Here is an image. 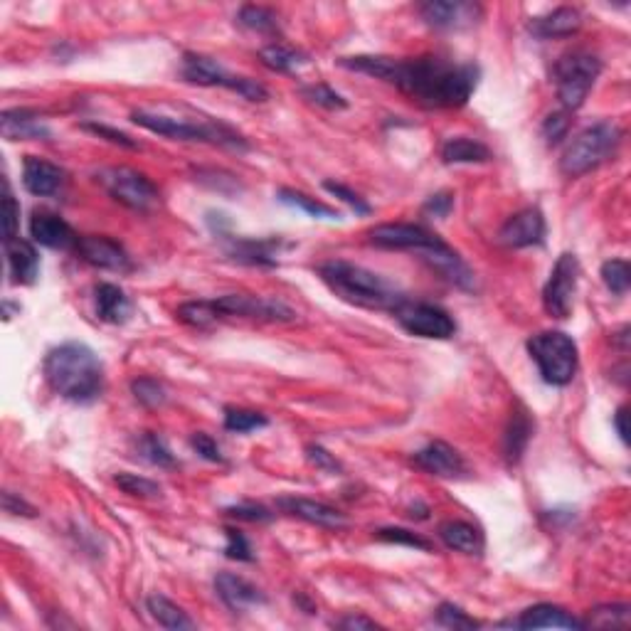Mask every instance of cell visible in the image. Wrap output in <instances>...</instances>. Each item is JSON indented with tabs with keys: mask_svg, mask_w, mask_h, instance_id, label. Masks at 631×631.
Returning <instances> with one entry per match:
<instances>
[{
	"mask_svg": "<svg viewBox=\"0 0 631 631\" xmlns=\"http://www.w3.org/2000/svg\"><path fill=\"white\" fill-rule=\"evenodd\" d=\"M392 316L397 318L402 328L412 336L432 338V341H447L456 333L454 318L442 306L424 304V301H402Z\"/></svg>",
	"mask_w": 631,
	"mask_h": 631,
	"instance_id": "obj_10",
	"label": "cell"
},
{
	"mask_svg": "<svg viewBox=\"0 0 631 631\" xmlns=\"http://www.w3.org/2000/svg\"><path fill=\"white\" fill-rule=\"evenodd\" d=\"M279 511L289 513V516L301 518L306 523H314L321 528H343L346 526V516L336 511L333 506L321 501H311V498H296V496H281L277 501Z\"/></svg>",
	"mask_w": 631,
	"mask_h": 631,
	"instance_id": "obj_19",
	"label": "cell"
},
{
	"mask_svg": "<svg viewBox=\"0 0 631 631\" xmlns=\"http://www.w3.org/2000/svg\"><path fill=\"white\" fill-rule=\"evenodd\" d=\"M599 74H602V60L595 52L572 50L562 55L555 65V87H558L560 104L567 111L580 109L590 97Z\"/></svg>",
	"mask_w": 631,
	"mask_h": 631,
	"instance_id": "obj_7",
	"label": "cell"
},
{
	"mask_svg": "<svg viewBox=\"0 0 631 631\" xmlns=\"http://www.w3.org/2000/svg\"><path fill=\"white\" fill-rule=\"evenodd\" d=\"M215 301L220 318L225 316H247L259 318V321H294L296 314L279 299H262V296L245 294H227Z\"/></svg>",
	"mask_w": 631,
	"mask_h": 631,
	"instance_id": "obj_13",
	"label": "cell"
},
{
	"mask_svg": "<svg viewBox=\"0 0 631 631\" xmlns=\"http://www.w3.org/2000/svg\"><path fill=\"white\" fill-rule=\"evenodd\" d=\"M5 257H8V272L13 284H33L40 274V257H37V249L30 242L15 240L5 242Z\"/></svg>",
	"mask_w": 631,
	"mask_h": 631,
	"instance_id": "obj_27",
	"label": "cell"
},
{
	"mask_svg": "<svg viewBox=\"0 0 631 631\" xmlns=\"http://www.w3.org/2000/svg\"><path fill=\"white\" fill-rule=\"evenodd\" d=\"M131 121L139 124L141 129L151 131V134L166 136L173 141H198V143H212V146H227L237 148V151H245L247 141L242 139L237 131H232L230 126L220 124V121H185L176 119V116L166 114H153V111H134Z\"/></svg>",
	"mask_w": 631,
	"mask_h": 631,
	"instance_id": "obj_4",
	"label": "cell"
},
{
	"mask_svg": "<svg viewBox=\"0 0 631 631\" xmlns=\"http://www.w3.org/2000/svg\"><path fill=\"white\" fill-rule=\"evenodd\" d=\"M178 318L193 328H208L215 321H220V311H217L215 301H188L178 309Z\"/></svg>",
	"mask_w": 631,
	"mask_h": 631,
	"instance_id": "obj_37",
	"label": "cell"
},
{
	"mask_svg": "<svg viewBox=\"0 0 631 631\" xmlns=\"http://www.w3.org/2000/svg\"><path fill=\"white\" fill-rule=\"evenodd\" d=\"M97 316L106 323H124L131 316V301L119 286L99 284L97 286Z\"/></svg>",
	"mask_w": 631,
	"mask_h": 631,
	"instance_id": "obj_30",
	"label": "cell"
},
{
	"mask_svg": "<svg viewBox=\"0 0 631 631\" xmlns=\"http://www.w3.org/2000/svg\"><path fill=\"white\" fill-rule=\"evenodd\" d=\"M323 188H326L328 193L333 195V198H341L343 203L351 205V208L358 212V215H370V205L365 203V200L360 198L358 193H353V190L348 188V185L333 183V180H326V183H323Z\"/></svg>",
	"mask_w": 631,
	"mask_h": 631,
	"instance_id": "obj_49",
	"label": "cell"
},
{
	"mask_svg": "<svg viewBox=\"0 0 631 631\" xmlns=\"http://www.w3.org/2000/svg\"><path fill=\"white\" fill-rule=\"evenodd\" d=\"M259 60H262L264 67H269L272 72H294L299 70L301 65H306V55H301L299 50L289 45H281V42H274V45H267L259 50Z\"/></svg>",
	"mask_w": 631,
	"mask_h": 631,
	"instance_id": "obj_33",
	"label": "cell"
},
{
	"mask_svg": "<svg viewBox=\"0 0 631 631\" xmlns=\"http://www.w3.org/2000/svg\"><path fill=\"white\" fill-rule=\"evenodd\" d=\"M375 538L383 540V543H392V545H405V548H415V550H432V543L422 535L412 533V530L405 528H380L375 533Z\"/></svg>",
	"mask_w": 631,
	"mask_h": 631,
	"instance_id": "obj_44",
	"label": "cell"
},
{
	"mask_svg": "<svg viewBox=\"0 0 631 631\" xmlns=\"http://www.w3.org/2000/svg\"><path fill=\"white\" fill-rule=\"evenodd\" d=\"M420 15L434 30H461L479 20L481 8L476 3H461V0H429L420 5Z\"/></svg>",
	"mask_w": 631,
	"mask_h": 631,
	"instance_id": "obj_14",
	"label": "cell"
},
{
	"mask_svg": "<svg viewBox=\"0 0 631 631\" xmlns=\"http://www.w3.org/2000/svg\"><path fill=\"white\" fill-rule=\"evenodd\" d=\"M183 77L190 84H198V87H222L237 92L240 97H245L247 102H267L269 92L264 84H259L257 79L249 77H235L225 70L217 60H212L208 55H195L188 52L183 57V67H180Z\"/></svg>",
	"mask_w": 631,
	"mask_h": 631,
	"instance_id": "obj_8",
	"label": "cell"
},
{
	"mask_svg": "<svg viewBox=\"0 0 631 631\" xmlns=\"http://www.w3.org/2000/svg\"><path fill=\"white\" fill-rule=\"evenodd\" d=\"M535 422L530 420L528 410L523 405H516L511 412V420L506 424V434H503V454H506L508 464H518L523 452H526L528 442L533 439Z\"/></svg>",
	"mask_w": 631,
	"mask_h": 631,
	"instance_id": "obj_29",
	"label": "cell"
},
{
	"mask_svg": "<svg viewBox=\"0 0 631 631\" xmlns=\"http://www.w3.org/2000/svg\"><path fill=\"white\" fill-rule=\"evenodd\" d=\"M577 281H580V262L575 254H560L555 262L550 279L545 281L543 289V306L553 318H567L575 301Z\"/></svg>",
	"mask_w": 631,
	"mask_h": 631,
	"instance_id": "obj_11",
	"label": "cell"
},
{
	"mask_svg": "<svg viewBox=\"0 0 631 631\" xmlns=\"http://www.w3.org/2000/svg\"><path fill=\"white\" fill-rule=\"evenodd\" d=\"M279 247L284 240H247V237H230L227 240V254L237 262L259 264V267H277Z\"/></svg>",
	"mask_w": 631,
	"mask_h": 631,
	"instance_id": "obj_26",
	"label": "cell"
},
{
	"mask_svg": "<svg viewBox=\"0 0 631 631\" xmlns=\"http://www.w3.org/2000/svg\"><path fill=\"white\" fill-rule=\"evenodd\" d=\"M3 508H5V513H13V516H23V518L37 516V511L30 506L28 501H23V498L15 496V493H10V491L3 493Z\"/></svg>",
	"mask_w": 631,
	"mask_h": 631,
	"instance_id": "obj_55",
	"label": "cell"
},
{
	"mask_svg": "<svg viewBox=\"0 0 631 631\" xmlns=\"http://www.w3.org/2000/svg\"><path fill=\"white\" fill-rule=\"evenodd\" d=\"M67 183V173L55 163L37 156H25L23 161V185L28 193L37 198H52L60 193Z\"/></svg>",
	"mask_w": 631,
	"mask_h": 631,
	"instance_id": "obj_18",
	"label": "cell"
},
{
	"mask_svg": "<svg viewBox=\"0 0 631 631\" xmlns=\"http://www.w3.org/2000/svg\"><path fill=\"white\" fill-rule=\"evenodd\" d=\"M338 65L368 77L395 84L405 97L427 109H459L471 99L479 84V67L459 65L444 57H385V55H355L341 57Z\"/></svg>",
	"mask_w": 631,
	"mask_h": 631,
	"instance_id": "obj_1",
	"label": "cell"
},
{
	"mask_svg": "<svg viewBox=\"0 0 631 631\" xmlns=\"http://www.w3.org/2000/svg\"><path fill=\"white\" fill-rule=\"evenodd\" d=\"M582 28V15L577 8H558L548 15H538L528 23L530 35L538 40H555V37H570Z\"/></svg>",
	"mask_w": 631,
	"mask_h": 631,
	"instance_id": "obj_25",
	"label": "cell"
},
{
	"mask_svg": "<svg viewBox=\"0 0 631 631\" xmlns=\"http://www.w3.org/2000/svg\"><path fill=\"white\" fill-rule=\"evenodd\" d=\"M424 262L432 264L444 279L452 281L454 286L464 291H474L476 289V277L469 267L464 264V259L454 252L449 245H442L437 249H427V252H420Z\"/></svg>",
	"mask_w": 631,
	"mask_h": 631,
	"instance_id": "obj_23",
	"label": "cell"
},
{
	"mask_svg": "<svg viewBox=\"0 0 631 631\" xmlns=\"http://www.w3.org/2000/svg\"><path fill=\"white\" fill-rule=\"evenodd\" d=\"M439 538L447 548L456 550V553H464V555H484L486 548V540L484 533L469 521H447L439 526Z\"/></svg>",
	"mask_w": 631,
	"mask_h": 631,
	"instance_id": "obj_28",
	"label": "cell"
},
{
	"mask_svg": "<svg viewBox=\"0 0 631 631\" xmlns=\"http://www.w3.org/2000/svg\"><path fill=\"white\" fill-rule=\"evenodd\" d=\"M215 590L217 597H220L232 612H247V609L267 602V597H264L252 582H247L245 577L240 575H232V572H220V575L215 577Z\"/></svg>",
	"mask_w": 631,
	"mask_h": 631,
	"instance_id": "obj_22",
	"label": "cell"
},
{
	"mask_svg": "<svg viewBox=\"0 0 631 631\" xmlns=\"http://www.w3.org/2000/svg\"><path fill=\"white\" fill-rule=\"evenodd\" d=\"M511 627L518 629H585L582 619L572 617L567 609L558 607V604H535V607L526 609L516 622H511Z\"/></svg>",
	"mask_w": 631,
	"mask_h": 631,
	"instance_id": "obj_24",
	"label": "cell"
},
{
	"mask_svg": "<svg viewBox=\"0 0 631 631\" xmlns=\"http://www.w3.org/2000/svg\"><path fill=\"white\" fill-rule=\"evenodd\" d=\"M74 249H77L84 262L97 269H106V272H129L131 269L129 252L111 237L84 235L79 237Z\"/></svg>",
	"mask_w": 631,
	"mask_h": 631,
	"instance_id": "obj_15",
	"label": "cell"
},
{
	"mask_svg": "<svg viewBox=\"0 0 631 631\" xmlns=\"http://www.w3.org/2000/svg\"><path fill=\"white\" fill-rule=\"evenodd\" d=\"M437 622L447 629H479L481 627L476 619H471L464 609L456 607V604L452 602H444L442 607L437 609Z\"/></svg>",
	"mask_w": 631,
	"mask_h": 631,
	"instance_id": "obj_45",
	"label": "cell"
},
{
	"mask_svg": "<svg viewBox=\"0 0 631 631\" xmlns=\"http://www.w3.org/2000/svg\"><path fill=\"white\" fill-rule=\"evenodd\" d=\"M528 353L548 385L565 387L577 373V343L562 331H543L528 338Z\"/></svg>",
	"mask_w": 631,
	"mask_h": 631,
	"instance_id": "obj_6",
	"label": "cell"
},
{
	"mask_svg": "<svg viewBox=\"0 0 631 631\" xmlns=\"http://www.w3.org/2000/svg\"><path fill=\"white\" fill-rule=\"evenodd\" d=\"M225 516L230 518H237V521H247V523H267L272 521L274 513L269 511V508L259 506V503H237V506H230L225 508Z\"/></svg>",
	"mask_w": 631,
	"mask_h": 631,
	"instance_id": "obj_46",
	"label": "cell"
},
{
	"mask_svg": "<svg viewBox=\"0 0 631 631\" xmlns=\"http://www.w3.org/2000/svg\"><path fill=\"white\" fill-rule=\"evenodd\" d=\"M622 129L614 121H597L570 141L560 158V171L567 178H580L607 163L622 143Z\"/></svg>",
	"mask_w": 631,
	"mask_h": 631,
	"instance_id": "obj_5",
	"label": "cell"
},
{
	"mask_svg": "<svg viewBox=\"0 0 631 631\" xmlns=\"http://www.w3.org/2000/svg\"><path fill=\"white\" fill-rule=\"evenodd\" d=\"M277 200H279V203L289 205V208L304 210L306 215L318 217V220H338V217H341V212H336L333 208H328V205L318 203V200L309 198V195H306V193H299V190L281 188L279 193H277Z\"/></svg>",
	"mask_w": 631,
	"mask_h": 631,
	"instance_id": "obj_36",
	"label": "cell"
},
{
	"mask_svg": "<svg viewBox=\"0 0 631 631\" xmlns=\"http://www.w3.org/2000/svg\"><path fill=\"white\" fill-rule=\"evenodd\" d=\"M225 535H227V545H225L227 558L237 560V562L254 560V550H252V545H249L245 533H240V530H235V528H227Z\"/></svg>",
	"mask_w": 631,
	"mask_h": 631,
	"instance_id": "obj_47",
	"label": "cell"
},
{
	"mask_svg": "<svg viewBox=\"0 0 631 631\" xmlns=\"http://www.w3.org/2000/svg\"><path fill=\"white\" fill-rule=\"evenodd\" d=\"M97 180L116 203H121L129 210L148 212L161 203V193H158L156 185L143 176V173L134 171V168H102L97 173Z\"/></svg>",
	"mask_w": 631,
	"mask_h": 631,
	"instance_id": "obj_9",
	"label": "cell"
},
{
	"mask_svg": "<svg viewBox=\"0 0 631 631\" xmlns=\"http://www.w3.org/2000/svg\"><path fill=\"white\" fill-rule=\"evenodd\" d=\"M237 23L259 35L279 33V15L272 8H264V5H245L237 13Z\"/></svg>",
	"mask_w": 631,
	"mask_h": 631,
	"instance_id": "obj_35",
	"label": "cell"
},
{
	"mask_svg": "<svg viewBox=\"0 0 631 631\" xmlns=\"http://www.w3.org/2000/svg\"><path fill=\"white\" fill-rule=\"evenodd\" d=\"M47 385L62 400L92 405L104 392V365L87 343L70 341L52 348L42 363Z\"/></svg>",
	"mask_w": 631,
	"mask_h": 631,
	"instance_id": "obj_2",
	"label": "cell"
},
{
	"mask_svg": "<svg viewBox=\"0 0 631 631\" xmlns=\"http://www.w3.org/2000/svg\"><path fill=\"white\" fill-rule=\"evenodd\" d=\"M139 452L153 466H176V456L171 454L168 444L156 432H143L139 437Z\"/></svg>",
	"mask_w": 631,
	"mask_h": 631,
	"instance_id": "obj_38",
	"label": "cell"
},
{
	"mask_svg": "<svg viewBox=\"0 0 631 631\" xmlns=\"http://www.w3.org/2000/svg\"><path fill=\"white\" fill-rule=\"evenodd\" d=\"M0 131L8 141H37L50 139L52 131L33 109H8L0 114Z\"/></svg>",
	"mask_w": 631,
	"mask_h": 631,
	"instance_id": "obj_21",
	"label": "cell"
},
{
	"mask_svg": "<svg viewBox=\"0 0 631 631\" xmlns=\"http://www.w3.org/2000/svg\"><path fill=\"white\" fill-rule=\"evenodd\" d=\"M631 619L629 604H602V607L590 609L587 619L582 624L592 629H627Z\"/></svg>",
	"mask_w": 631,
	"mask_h": 631,
	"instance_id": "obj_34",
	"label": "cell"
},
{
	"mask_svg": "<svg viewBox=\"0 0 631 631\" xmlns=\"http://www.w3.org/2000/svg\"><path fill=\"white\" fill-rule=\"evenodd\" d=\"M338 629H380V624L375 622V619H368L363 617V614H348V617H343L341 622H336Z\"/></svg>",
	"mask_w": 631,
	"mask_h": 631,
	"instance_id": "obj_56",
	"label": "cell"
},
{
	"mask_svg": "<svg viewBox=\"0 0 631 631\" xmlns=\"http://www.w3.org/2000/svg\"><path fill=\"white\" fill-rule=\"evenodd\" d=\"M269 420L262 415V412L254 410H240V407H227L225 410V429L237 434H247L254 432V429L267 427Z\"/></svg>",
	"mask_w": 631,
	"mask_h": 631,
	"instance_id": "obj_40",
	"label": "cell"
},
{
	"mask_svg": "<svg viewBox=\"0 0 631 631\" xmlns=\"http://www.w3.org/2000/svg\"><path fill=\"white\" fill-rule=\"evenodd\" d=\"M131 392H134V397L141 402L143 407H161V405H166V400H168L166 387L158 383L156 378L134 380V383H131Z\"/></svg>",
	"mask_w": 631,
	"mask_h": 631,
	"instance_id": "obj_42",
	"label": "cell"
},
{
	"mask_svg": "<svg viewBox=\"0 0 631 631\" xmlns=\"http://www.w3.org/2000/svg\"><path fill=\"white\" fill-rule=\"evenodd\" d=\"M18 222H20V208L15 203L13 195L5 190L3 195V242L15 240V232H18Z\"/></svg>",
	"mask_w": 631,
	"mask_h": 631,
	"instance_id": "obj_52",
	"label": "cell"
},
{
	"mask_svg": "<svg viewBox=\"0 0 631 631\" xmlns=\"http://www.w3.org/2000/svg\"><path fill=\"white\" fill-rule=\"evenodd\" d=\"M190 447H193L195 452L203 456L205 461H212V464H222V461H225V456H222V449L217 447V442L210 437V434L195 432L193 437H190Z\"/></svg>",
	"mask_w": 631,
	"mask_h": 631,
	"instance_id": "obj_50",
	"label": "cell"
},
{
	"mask_svg": "<svg viewBox=\"0 0 631 631\" xmlns=\"http://www.w3.org/2000/svg\"><path fill=\"white\" fill-rule=\"evenodd\" d=\"M306 459H309L316 469L326 471V474H341L343 471L341 461H338L331 452H326L323 447H318V444H309V447H306Z\"/></svg>",
	"mask_w": 631,
	"mask_h": 631,
	"instance_id": "obj_51",
	"label": "cell"
},
{
	"mask_svg": "<svg viewBox=\"0 0 631 631\" xmlns=\"http://www.w3.org/2000/svg\"><path fill=\"white\" fill-rule=\"evenodd\" d=\"M454 208V195L452 193H437L424 203V212L432 217H447Z\"/></svg>",
	"mask_w": 631,
	"mask_h": 631,
	"instance_id": "obj_54",
	"label": "cell"
},
{
	"mask_svg": "<svg viewBox=\"0 0 631 631\" xmlns=\"http://www.w3.org/2000/svg\"><path fill=\"white\" fill-rule=\"evenodd\" d=\"M412 461L422 471L439 476V479H459L466 471L464 456L456 452L454 447H449L447 442H429L420 452L412 454Z\"/></svg>",
	"mask_w": 631,
	"mask_h": 631,
	"instance_id": "obj_17",
	"label": "cell"
},
{
	"mask_svg": "<svg viewBox=\"0 0 631 631\" xmlns=\"http://www.w3.org/2000/svg\"><path fill=\"white\" fill-rule=\"evenodd\" d=\"M491 158L489 146L481 141L469 139V136H454V139L444 141L442 146V161L449 166H459V163H486Z\"/></svg>",
	"mask_w": 631,
	"mask_h": 631,
	"instance_id": "obj_31",
	"label": "cell"
},
{
	"mask_svg": "<svg viewBox=\"0 0 631 631\" xmlns=\"http://www.w3.org/2000/svg\"><path fill=\"white\" fill-rule=\"evenodd\" d=\"M301 97L309 99L311 104L323 106V109H328V111H338L348 106L346 99H343L336 89L328 87V84H311V87H304L301 89Z\"/></svg>",
	"mask_w": 631,
	"mask_h": 631,
	"instance_id": "obj_43",
	"label": "cell"
},
{
	"mask_svg": "<svg viewBox=\"0 0 631 631\" xmlns=\"http://www.w3.org/2000/svg\"><path fill=\"white\" fill-rule=\"evenodd\" d=\"M599 277H602L604 286H607L612 294L624 296L629 291V284H631L629 262H624V259H609V262L602 264V272H599Z\"/></svg>",
	"mask_w": 631,
	"mask_h": 631,
	"instance_id": "obj_39",
	"label": "cell"
},
{
	"mask_svg": "<svg viewBox=\"0 0 631 631\" xmlns=\"http://www.w3.org/2000/svg\"><path fill=\"white\" fill-rule=\"evenodd\" d=\"M114 481H116V486H119L124 493H129V496H139V498L161 496V486L151 479H143V476L139 474H126V471H121V474L114 476Z\"/></svg>",
	"mask_w": 631,
	"mask_h": 631,
	"instance_id": "obj_41",
	"label": "cell"
},
{
	"mask_svg": "<svg viewBox=\"0 0 631 631\" xmlns=\"http://www.w3.org/2000/svg\"><path fill=\"white\" fill-rule=\"evenodd\" d=\"M567 131H570V116L565 111H555L543 121V139L548 141V146L560 143L567 136Z\"/></svg>",
	"mask_w": 631,
	"mask_h": 631,
	"instance_id": "obj_48",
	"label": "cell"
},
{
	"mask_svg": "<svg viewBox=\"0 0 631 631\" xmlns=\"http://www.w3.org/2000/svg\"><path fill=\"white\" fill-rule=\"evenodd\" d=\"M318 277L338 299L360 306V309L395 311L402 301H407V296L385 277L365 267H358V264L343 262V259L321 264Z\"/></svg>",
	"mask_w": 631,
	"mask_h": 631,
	"instance_id": "obj_3",
	"label": "cell"
},
{
	"mask_svg": "<svg viewBox=\"0 0 631 631\" xmlns=\"http://www.w3.org/2000/svg\"><path fill=\"white\" fill-rule=\"evenodd\" d=\"M82 129H84V131H92V134H97L99 139H106V141H111V143H119V146H124V148H139V143L131 141L129 136L121 134V131L111 129V126H104V124H82Z\"/></svg>",
	"mask_w": 631,
	"mask_h": 631,
	"instance_id": "obj_53",
	"label": "cell"
},
{
	"mask_svg": "<svg viewBox=\"0 0 631 631\" xmlns=\"http://www.w3.org/2000/svg\"><path fill=\"white\" fill-rule=\"evenodd\" d=\"M370 245L380 249H415V252H427L437 249L447 242L437 237L434 232L424 230L420 225H407V222H387L368 232Z\"/></svg>",
	"mask_w": 631,
	"mask_h": 631,
	"instance_id": "obj_12",
	"label": "cell"
},
{
	"mask_svg": "<svg viewBox=\"0 0 631 631\" xmlns=\"http://www.w3.org/2000/svg\"><path fill=\"white\" fill-rule=\"evenodd\" d=\"M614 427H617V434L619 439H622L624 444L629 442V429H627V407H619L617 415H614Z\"/></svg>",
	"mask_w": 631,
	"mask_h": 631,
	"instance_id": "obj_57",
	"label": "cell"
},
{
	"mask_svg": "<svg viewBox=\"0 0 631 631\" xmlns=\"http://www.w3.org/2000/svg\"><path fill=\"white\" fill-rule=\"evenodd\" d=\"M545 237V217L538 208H526L508 217L506 225L498 230V242L503 247L523 249L540 245Z\"/></svg>",
	"mask_w": 631,
	"mask_h": 631,
	"instance_id": "obj_16",
	"label": "cell"
},
{
	"mask_svg": "<svg viewBox=\"0 0 631 631\" xmlns=\"http://www.w3.org/2000/svg\"><path fill=\"white\" fill-rule=\"evenodd\" d=\"M146 607L151 612V617L156 619L161 627L173 629V631H183V629H195V622L178 607L176 602H171L163 595H151L146 599Z\"/></svg>",
	"mask_w": 631,
	"mask_h": 631,
	"instance_id": "obj_32",
	"label": "cell"
},
{
	"mask_svg": "<svg viewBox=\"0 0 631 631\" xmlns=\"http://www.w3.org/2000/svg\"><path fill=\"white\" fill-rule=\"evenodd\" d=\"M30 237L33 242L50 249H70L77 247L79 237L74 230L55 212H35L30 217Z\"/></svg>",
	"mask_w": 631,
	"mask_h": 631,
	"instance_id": "obj_20",
	"label": "cell"
}]
</instances>
